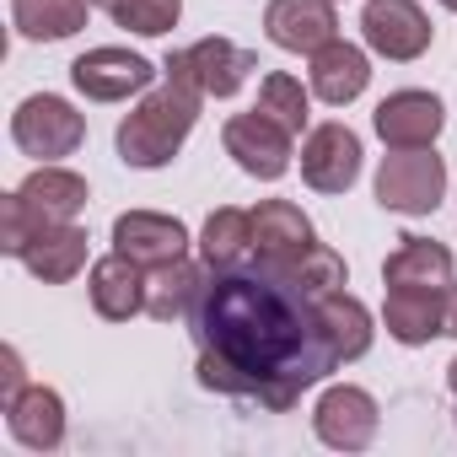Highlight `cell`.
Instances as JSON below:
<instances>
[{"mask_svg":"<svg viewBox=\"0 0 457 457\" xmlns=\"http://www.w3.org/2000/svg\"><path fill=\"white\" fill-rule=\"evenodd\" d=\"M188 328L199 345V382L270 414H286L307 387L345 366L323 334L318 296L259 264L226 275L210 270Z\"/></svg>","mask_w":457,"mask_h":457,"instance_id":"obj_1","label":"cell"},{"mask_svg":"<svg viewBox=\"0 0 457 457\" xmlns=\"http://www.w3.org/2000/svg\"><path fill=\"white\" fill-rule=\"evenodd\" d=\"M199 103H204V97L188 92V87H178V81L145 92V97L124 113V124H119V156H124V167H140V172L167 167V162L183 151V140L194 135Z\"/></svg>","mask_w":457,"mask_h":457,"instance_id":"obj_2","label":"cell"},{"mask_svg":"<svg viewBox=\"0 0 457 457\" xmlns=\"http://www.w3.org/2000/svg\"><path fill=\"white\" fill-rule=\"evenodd\" d=\"M81 210H87V178L60 167V162H44L6 194V232H0V248L12 259H22V248L44 232V226L76 220Z\"/></svg>","mask_w":457,"mask_h":457,"instance_id":"obj_3","label":"cell"},{"mask_svg":"<svg viewBox=\"0 0 457 457\" xmlns=\"http://www.w3.org/2000/svg\"><path fill=\"white\" fill-rule=\"evenodd\" d=\"M253 71H259V54L232 44V38H220V33L167 54V65H162L167 81H178V87H188L199 97H237Z\"/></svg>","mask_w":457,"mask_h":457,"instance_id":"obj_4","label":"cell"},{"mask_svg":"<svg viewBox=\"0 0 457 457\" xmlns=\"http://www.w3.org/2000/svg\"><path fill=\"white\" fill-rule=\"evenodd\" d=\"M446 194V162L436 156V145L420 151H393L377 167V204L393 215H430Z\"/></svg>","mask_w":457,"mask_h":457,"instance_id":"obj_5","label":"cell"},{"mask_svg":"<svg viewBox=\"0 0 457 457\" xmlns=\"http://www.w3.org/2000/svg\"><path fill=\"white\" fill-rule=\"evenodd\" d=\"M12 140H17L22 156L60 162V156H71V151L87 140V119H81L65 97H54V92H33V97H22L17 113H12Z\"/></svg>","mask_w":457,"mask_h":457,"instance_id":"obj_6","label":"cell"},{"mask_svg":"<svg viewBox=\"0 0 457 457\" xmlns=\"http://www.w3.org/2000/svg\"><path fill=\"white\" fill-rule=\"evenodd\" d=\"M220 140H226V156H232L248 178H259V183H280L286 172H291V129L286 124H275L270 113H232L226 119V129H220Z\"/></svg>","mask_w":457,"mask_h":457,"instance_id":"obj_7","label":"cell"},{"mask_svg":"<svg viewBox=\"0 0 457 457\" xmlns=\"http://www.w3.org/2000/svg\"><path fill=\"white\" fill-rule=\"evenodd\" d=\"M71 81L87 103H129L140 92H151L156 71L145 54L135 49H119V44H103V49H87L76 65H71Z\"/></svg>","mask_w":457,"mask_h":457,"instance_id":"obj_8","label":"cell"},{"mask_svg":"<svg viewBox=\"0 0 457 457\" xmlns=\"http://www.w3.org/2000/svg\"><path fill=\"white\" fill-rule=\"evenodd\" d=\"M361 38L371 54L393 60V65H409L430 49L436 28L430 17L420 12V0H366V12H361Z\"/></svg>","mask_w":457,"mask_h":457,"instance_id":"obj_9","label":"cell"},{"mask_svg":"<svg viewBox=\"0 0 457 457\" xmlns=\"http://www.w3.org/2000/svg\"><path fill=\"white\" fill-rule=\"evenodd\" d=\"M312 248H318V232H312V220L302 215V204H291V199H264V204L253 210V264H259V270L286 275V270L302 264Z\"/></svg>","mask_w":457,"mask_h":457,"instance_id":"obj_10","label":"cell"},{"mask_svg":"<svg viewBox=\"0 0 457 457\" xmlns=\"http://www.w3.org/2000/svg\"><path fill=\"white\" fill-rule=\"evenodd\" d=\"M377 425H382V414H377V398L366 387L339 382L312 403V430L334 452H366L377 441Z\"/></svg>","mask_w":457,"mask_h":457,"instance_id":"obj_11","label":"cell"},{"mask_svg":"<svg viewBox=\"0 0 457 457\" xmlns=\"http://www.w3.org/2000/svg\"><path fill=\"white\" fill-rule=\"evenodd\" d=\"M113 248L135 259L140 270H162V264L188 259V226L162 210H124L113 220Z\"/></svg>","mask_w":457,"mask_h":457,"instance_id":"obj_12","label":"cell"},{"mask_svg":"<svg viewBox=\"0 0 457 457\" xmlns=\"http://www.w3.org/2000/svg\"><path fill=\"white\" fill-rule=\"evenodd\" d=\"M302 178L318 194H345L361 178V135L350 124H318L302 140Z\"/></svg>","mask_w":457,"mask_h":457,"instance_id":"obj_13","label":"cell"},{"mask_svg":"<svg viewBox=\"0 0 457 457\" xmlns=\"http://www.w3.org/2000/svg\"><path fill=\"white\" fill-rule=\"evenodd\" d=\"M371 124H377L382 145H393V151H420V145H436V135H441V124H446V108H441L436 92L403 87V92H387V97L377 103Z\"/></svg>","mask_w":457,"mask_h":457,"instance_id":"obj_14","label":"cell"},{"mask_svg":"<svg viewBox=\"0 0 457 457\" xmlns=\"http://www.w3.org/2000/svg\"><path fill=\"white\" fill-rule=\"evenodd\" d=\"M264 33L286 54H318L323 44L339 38V12L334 0H270Z\"/></svg>","mask_w":457,"mask_h":457,"instance_id":"obj_15","label":"cell"},{"mask_svg":"<svg viewBox=\"0 0 457 457\" xmlns=\"http://www.w3.org/2000/svg\"><path fill=\"white\" fill-rule=\"evenodd\" d=\"M6 430L28 452H54L65 441V398L44 382H28L22 393L6 398Z\"/></svg>","mask_w":457,"mask_h":457,"instance_id":"obj_16","label":"cell"},{"mask_svg":"<svg viewBox=\"0 0 457 457\" xmlns=\"http://www.w3.org/2000/svg\"><path fill=\"white\" fill-rule=\"evenodd\" d=\"M307 60H312V71H307L312 97L328 103V108L355 103V97L366 92V81H371V60H366V49H355V44H345V38L323 44V49L307 54Z\"/></svg>","mask_w":457,"mask_h":457,"instance_id":"obj_17","label":"cell"},{"mask_svg":"<svg viewBox=\"0 0 457 457\" xmlns=\"http://www.w3.org/2000/svg\"><path fill=\"white\" fill-rule=\"evenodd\" d=\"M87 291H92L97 318H108V323H129L135 312H145V270L135 259H124L119 248L92 264Z\"/></svg>","mask_w":457,"mask_h":457,"instance_id":"obj_18","label":"cell"},{"mask_svg":"<svg viewBox=\"0 0 457 457\" xmlns=\"http://www.w3.org/2000/svg\"><path fill=\"white\" fill-rule=\"evenodd\" d=\"M382 323L398 345H430L446 334V291H414V286H387Z\"/></svg>","mask_w":457,"mask_h":457,"instance_id":"obj_19","label":"cell"},{"mask_svg":"<svg viewBox=\"0 0 457 457\" xmlns=\"http://www.w3.org/2000/svg\"><path fill=\"white\" fill-rule=\"evenodd\" d=\"M22 264H28L33 280L65 286V280H76L87 270V232L76 220H54V226H44V232L22 248Z\"/></svg>","mask_w":457,"mask_h":457,"instance_id":"obj_20","label":"cell"},{"mask_svg":"<svg viewBox=\"0 0 457 457\" xmlns=\"http://www.w3.org/2000/svg\"><path fill=\"white\" fill-rule=\"evenodd\" d=\"M199 259L204 270L226 275V270H248L253 264V210H215L204 220V232H199Z\"/></svg>","mask_w":457,"mask_h":457,"instance_id":"obj_21","label":"cell"},{"mask_svg":"<svg viewBox=\"0 0 457 457\" xmlns=\"http://www.w3.org/2000/svg\"><path fill=\"white\" fill-rule=\"evenodd\" d=\"M204 280H210V270H199V264H188V259L162 264V270H145V312H151L156 323H188V312H194Z\"/></svg>","mask_w":457,"mask_h":457,"instance_id":"obj_22","label":"cell"},{"mask_svg":"<svg viewBox=\"0 0 457 457\" xmlns=\"http://www.w3.org/2000/svg\"><path fill=\"white\" fill-rule=\"evenodd\" d=\"M387 286H414V291H446L452 286V253L430 237H403L387 264H382Z\"/></svg>","mask_w":457,"mask_h":457,"instance_id":"obj_23","label":"cell"},{"mask_svg":"<svg viewBox=\"0 0 457 457\" xmlns=\"http://www.w3.org/2000/svg\"><path fill=\"white\" fill-rule=\"evenodd\" d=\"M92 17V0H12V28L28 44H60L76 38Z\"/></svg>","mask_w":457,"mask_h":457,"instance_id":"obj_24","label":"cell"},{"mask_svg":"<svg viewBox=\"0 0 457 457\" xmlns=\"http://www.w3.org/2000/svg\"><path fill=\"white\" fill-rule=\"evenodd\" d=\"M318 318H323V334H328V345L339 350V361H361V355L371 350V334H377V328H371V312H366V302L350 296L345 286L318 296Z\"/></svg>","mask_w":457,"mask_h":457,"instance_id":"obj_25","label":"cell"},{"mask_svg":"<svg viewBox=\"0 0 457 457\" xmlns=\"http://www.w3.org/2000/svg\"><path fill=\"white\" fill-rule=\"evenodd\" d=\"M307 108H312V92H307L296 76H286V71H270V76H264V87H259V113H270L275 124H286L291 135H302V129H307Z\"/></svg>","mask_w":457,"mask_h":457,"instance_id":"obj_26","label":"cell"},{"mask_svg":"<svg viewBox=\"0 0 457 457\" xmlns=\"http://www.w3.org/2000/svg\"><path fill=\"white\" fill-rule=\"evenodd\" d=\"M108 17L124 28V33H140V38H162L178 28L183 17V0H113Z\"/></svg>","mask_w":457,"mask_h":457,"instance_id":"obj_27","label":"cell"},{"mask_svg":"<svg viewBox=\"0 0 457 457\" xmlns=\"http://www.w3.org/2000/svg\"><path fill=\"white\" fill-rule=\"evenodd\" d=\"M286 280H291V286H302L307 296H323V291L350 286V270H345V259H339L328 243H318L302 264H291V270H286Z\"/></svg>","mask_w":457,"mask_h":457,"instance_id":"obj_28","label":"cell"},{"mask_svg":"<svg viewBox=\"0 0 457 457\" xmlns=\"http://www.w3.org/2000/svg\"><path fill=\"white\" fill-rule=\"evenodd\" d=\"M446 334L457 339V280L446 286Z\"/></svg>","mask_w":457,"mask_h":457,"instance_id":"obj_29","label":"cell"},{"mask_svg":"<svg viewBox=\"0 0 457 457\" xmlns=\"http://www.w3.org/2000/svg\"><path fill=\"white\" fill-rule=\"evenodd\" d=\"M446 382H452V393H457V361H452V366H446Z\"/></svg>","mask_w":457,"mask_h":457,"instance_id":"obj_30","label":"cell"},{"mask_svg":"<svg viewBox=\"0 0 457 457\" xmlns=\"http://www.w3.org/2000/svg\"><path fill=\"white\" fill-rule=\"evenodd\" d=\"M92 6H103V12H108V6H113V0H92Z\"/></svg>","mask_w":457,"mask_h":457,"instance_id":"obj_31","label":"cell"},{"mask_svg":"<svg viewBox=\"0 0 457 457\" xmlns=\"http://www.w3.org/2000/svg\"><path fill=\"white\" fill-rule=\"evenodd\" d=\"M441 6H446V12H457V0H441Z\"/></svg>","mask_w":457,"mask_h":457,"instance_id":"obj_32","label":"cell"}]
</instances>
